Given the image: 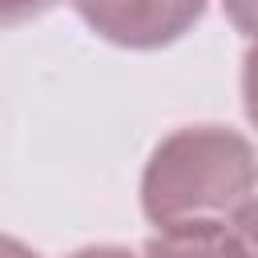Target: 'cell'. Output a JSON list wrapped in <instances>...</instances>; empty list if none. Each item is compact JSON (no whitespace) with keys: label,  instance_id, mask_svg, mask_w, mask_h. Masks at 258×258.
Listing matches in <instances>:
<instances>
[{"label":"cell","instance_id":"6","mask_svg":"<svg viewBox=\"0 0 258 258\" xmlns=\"http://www.w3.org/2000/svg\"><path fill=\"white\" fill-rule=\"evenodd\" d=\"M56 0H0V28H12V24H24L40 12H48Z\"/></svg>","mask_w":258,"mask_h":258},{"label":"cell","instance_id":"8","mask_svg":"<svg viewBox=\"0 0 258 258\" xmlns=\"http://www.w3.org/2000/svg\"><path fill=\"white\" fill-rule=\"evenodd\" d=\"M69 258H133L129 250H117V246H89V250H77Z\"/></svg>","mask_w":258,"mask_h":258},{"label":"cell","instance_id":"9","mask_svg":"<svg viewBox=\"0 0 258 258\" xmlns=\"http://www.w3.org/2000/svg\"><path fill=\"white\" fill-rule=\"evenodd\" d=\"M0 258H36V254H32L28 246H20L16 238H4V234H0Z\"/></svg>","mask_w":258,"mask_h":258},{"label":"cell","instance_id":"1","mask_svg":"<svg viewBox=\"0 0 258 258\" xmlns=\"http://www.w3.org/2000/svg\"><path fill=\"white\" fill-rule=\"evenodd\" d=\"M258 185L254 145L222 125H185L169 133L141 177V206L157 230L210 226L234 218Z\"/></svg>","mask_w":258,"mask_h":258},{"label":"cell","instance_id":"4","mask_svg":"<svg viewBox=\"0 0 258 258\" xmlns=\"http://www.w3.org/2000/svg\"><path fill=\"white\" fill-rule=\"evenodd\" d=\"M230 222H234L230 230H234L238 242H242V254H246V258H258V194H254Z\"/></svg>","mask_w":258,"mask_h":258},{"label":"cell","instance_id":"2","mask_svg":"<svg viewBox=\"0 0 258 258\" xmlns=\"http://www.w3.org/2000/svg\"><path fill=\"white\" fill-rule=\"evenodd\" d=\"M73 4L101 40L121 48L173 44L206 12V0H73Z\"/></svg>","mask_w":258,"mask_h":258},{"label":"cell","instance_id":"5","mask_svg":"<svg viewBox=\"0 0 258 258\" xmlns=\"http://www.w3.org/2000/svg\"><path fill=\"white\" fill-rule=\"evenodd\" d=\"M242 101H246V117L258 129V40L250 44L246 60H242Z\"/></svg>","mask_w":258,"mask_h":258},{"label":"cell","instance_id":"3","mask_svg":"<svg viewBox=\"0 0 258 258\" xmlns=\"http://www.w3.org/2000/svg\"><path fill=\"white\" fill-rule=\"evenodd\" d=\"M145 258H246V254L238 234L226 230V222H210V226L161 230L145 246Z\"/></svg>","mask_w":258,"mask_h":258},{"label":"cell","instance_id":"7","mask_svg":"<svg viewBox=\"0 0 258 258\" xmlns=\"http://www.w3.org/2000/svg\"><path fill=\"white\" fill-rule=\"evenodd\" d=\"M226 16L234 20L238 32H246L250 40H258V0H222Z\"/></svg>","mask_w":258,"mask_h":258}]
</instances>
